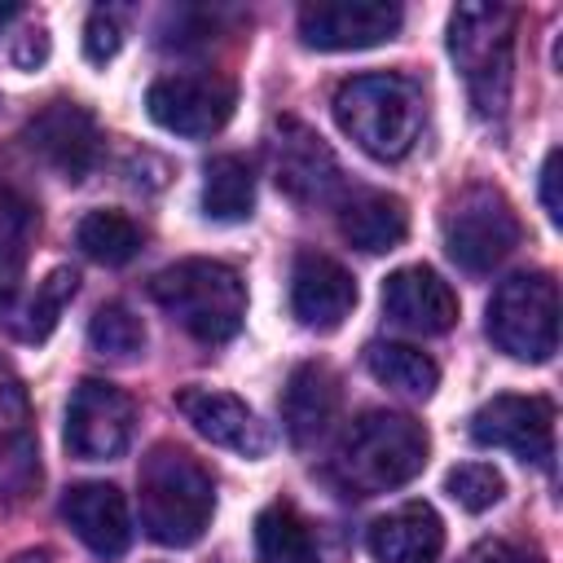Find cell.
<instances>
[{"label":"cell","instance_id":"603a6c76","mask_svg":"<svg viewBox=\"0 0 563 563\" xmlns=\"http://www.w3.org/2000/svg\"><path fill=\"white\" fill-rule=\"evenodd\" d=\"M365 365H369V374H374L383 387H391V391H400V396H409V400H431L435 387H440L435 361H431L427 352L409 347V343H369Z\"/></svg>","mask_w":563,"mask_h":563},{"label":"cell","instance_id":"d6986e66","mask_svg":"<svg viewBox=\"0 0 563 563\" xmlns=\"http://www.w3.org/2000/svg\"><path fill=\"white\" fill-rule=\"evenodd\" d=\"M339 418V378L321 361H303L290 369L282 391V427L295 449H312Z\"/></svg>","mask_w":563,"mask_h":563},{"label":"cell","instance_id":"3957f363","mask_svg":"<svg viewBox=\"0 0 563 563\" xmlns=\"http://www.w3.org/2000/svg\"><path fill=\"white\" fill-rule=\"evenodd\" d=\"M449 57L479 119H501L515 84V13L506 4H457L449 13Z\"/></svg>","mask_w":563,"mask_h":563},{"label":"cell","instance_id":"7c38bea8","mask_svg":"<svg viewBox=\"0 0 563 563\" xmlns=\"http://www.w3.org/2000/svg\"><path fill=\"white\" fill-rule=\"evenodd\" d=\"M268 163H273L277 189L295 202H325L343 185V167H339L334 150L299 119H277L273 123Z\"/></svg>","mask_w":563,"mask_h":563},{"label":"cell","instance_id":"f1b7e54d","mask_svg":"<svg viewBox=\"0 0 563 563\" xmlns=\"http://www.w3.org/2000/svg\"><path fill=\"white\" fill-rule=\"evenodd\" d=\"M444 493H449L462 510L484 515L488 506H497V501H501L506 479H501V471H497V466H488V462H462V466H453V471L444 475Z\"/></svg>","mask_w":563,"mask_h":563},{"label":"cell","instance_id":"d6a6232c","mask_svg":"<svg viewBox=\"0 0 563 563\" xmlns=\"http://www.w3.org/2000/svg\"><path fill=\"white\" fill-rule=\"evenodd\" d=\"M9 563H53V554H48V550H22V554H13Z\"/></svg>","mask_w":563,"mask_h":563},{"label":"cell","instance_id":"f546056e","mask_svg":"<svg viewBox=\"0 0 563 563\" xmlns=\"http://www.w3.org/2000/svg\"><path fill=\"white\" fill-rule=\"evenodd\" d=\"M119 48H123V26H119V18H114L110 9H92L88 22H84V57H88L92 66H106L110 57H119Z\"/></svg>","mask_w":563,"mask_h":563},{"label":"cell","instance_id":"8fae6325","mask_svg":"<svg viewBox=\"0 0 563 563\" xmlns=\"http://www.w3.org/2000/svg\"><path fill=\"white\" fill-rule=\"evenodd\" d=\"M400 4L387 0H317L299 9V40L317 53L374 48L400 35Z\"/></svg>","mask_w":563,"mask_h":563},{"label":"cell","instance_id":"e0dca14e","mask_svg":"<svg viewBox=\"0 0 563 563\" xmlns=\"http://www.w3.org/2000/svg\"><path fill=\"white\" fill-rule=\"evenodd\" d=\"M40 488V440L26 387L0 365V497L26 501Z\"/></svg>","mask_w":563,"mask_h":563},{"label":"cell","instance_id":"8992f818","mask_svg":"<svg viewBox=\"0 0 563 563\" xmlns=\"http://www.w3.org/2000/svg\"><path fill=\"white\" fill-rule=\"evenodd\" d=\"M484 330L510 361L545 365L559 352V286L550 273L506 277L484 312Z\"/></svg>","mask_w":563,"mask_h":563},{"label":"cell","instance_id":"ba28073f","mask_svg":"<svg viewBox=\"0 0 563 563\" xmlns=\"http://www.w3.org/2000/svg\"><path fill=\"white\" fill-rule=\"evenodd\" d=\"M132 427H136V409L128 391L106 378H84L66 400L62 440L79 462H110L128 453Z\"/></svg>","mask_w":563,"mask_h":563},{"label":"cell","instance_id":"4fadbf2b","mask_svg":"<svg viewBox=\"0 0 563 563\" xmlns=\"http://www.w3.org/2000/svg\"><path fill=\"white\" fill-rule=\"evenodd\" d=\"M176 409L180 418L211 444L242 453V457H264L273 449V431L255 418V409L220 387H180L176 391Z\"/></svg>","mask_w":563,"mask_h":563},{"label":"cell","instance_id":"7402d4cb","mask_svg":"<svg viewBox=\"0 0 563 563\" xmlns=\"http://www.w3.org/2000/svg\"><path fill=\"white\" fill-rule=\"evenodd\" d=\"M255 211V176L238 154H216L202 167V216L216 224H238Z\"/></svg>","mask_w":563,"mask_h":563},{"label":"cell","instance_id":"d4e9b609","mask_svg":"<svg viewBox=\"0 0 563 563\" xmlns=\"http://www.w3.org/2000/svg\"><path fill=\"white\" fill-rule=\"evenodd\" d=\"M75 242L88 260H97L106 268H119L141 251V229L123 211H88L75 229Z\"/></svg>","mask_w":563,"mask_h":563},{"label":"cell","instance_id":"52a82bcc","mask_svg":"<svg viewBox=\"0 0 563 563\" xmlns=\"http://www.w3.org/2000/svg\"><path fill=\"white\" fill-rule=\"evenodd\" d=\"M519 216L493 185H471L444 216V251L462 273H493L519 246Z\"/></svg>","mask_w":563,"mask_h":563},{"label":"cell","instance_id":"ac0fdd59","mask_svg":"<svg viewBox=\"0 0 563 563\" xmlns=\"http://www.w3.org/2000/svg\"><path fill=\"white\" fill-rule=\"evenodd\" d=\"M62 519L70 523V532L101 559H114L128 550L132 541V515H128V497L114 484L88 479L66 488L62 497Z\"/></svg>","mask_w":563,"mask_h":563},{"label":"cell","instance_id":"83f0119b","mask_svg":"<svg viewBox=\"0 0 563 563\" xmlns=\"http://www.w3.org/2000/svg\"><path fill=\"white\" fill-rule=\"evenodd\" d=\"M75 290H79V273H75V268H53V273H48L40 286H35V295H31V303H26L22 339L44 343V339L53 334L57 317L66 312V303L75 299Z\"/></svg>","mask_w":563,"mask_h":563},{"label":"cell","instance_id":"5bb4252c","mask_svg":"<svg viewBox=\"0 0 563 563\" xmlns=\"http://www.w3.org/2000/svg\"><path fill=\"white\" fill-rule=\"evenodd\" d=\"M26 145L62 176V180H84L92 167H97V154H101V132H97V119L75 106V101H53L44 106L31 123H26Z\"/></svg>","mask_w":563,"mask_h":563},{"label":"cell","instance_id":"9c48e42d","mask_svg":"<svg viewBox=\"0 0 563 563\" xmlns=\"http://www.w3.org/2000/svg\"><path fill=\"white\" fill-rule=\"evenodd\" d=\"M238 106V88L224 75H194V70H176L150 84L145 92V110L163 132L176 136H211L229 123Z\"/></svg>","mask_w":563,"mask_h":563},{"label":"cell","instance_id":"484cf974","mask_svg":"<svg viewBox=\"0 0 563 563\" xmlns=\"http://www.w3.org/2000/svg\"><path fill=\"white\" fill-rule=\"evenodd\" d=\"M31 233H35L31 202L18 198V194H0V312H4V303L13 299V290L22 282Z\"/></svg>","mask_w":563,"mask_h":563},{"label":"cell","instance_id":"cb8c5ba5","mask_svg":"<svg viewBox=\"0 0 563 563\" xmlns=\"http://www.w3.org/2000/svg\"><path fill=\"white\" fill-rule=\"evenodd\" d=\"M255 554L260 563H317L312 532L290 501H273L255 515Z\"/></svg>","mask_w":563,"mask_h":563},{"label":"cell","instance_id":"4316f807","mask_svg":"<svg viewBox=\"0 0 563 563\" xmlns=\"http://www.w3.org/2000/svg\"><path fill=\"white\" fill-rule=\"evenodd\" d=\"M88 343H92V352H101V356H110V361H136V356L145 352V321H141L128 303L110 299V303H101V308L92 312V321H88Z\"/></svg>","mask_w":563,"mask_h":563},{"label":"cell","instance_id":"6da1fadb","mask_svg":"<svg viewBox=\"0 0 563 563\" xmlns=\"http://www.w3.org/2000/svg\"><path fill=\"white\" fill-rule=\"evenodd\" d=\"M427 453H431V435L418 418L396 409H369L343 431L330 475L347 497H378L418 479Z\"/></svg>","mask_w":563,"mask_h":563},{"label":"cell","instance_id":"30bf717a","mask_svg":"<svg viewBox=\"0 0 563 563\" xmlns=\"http://www.w3.org/2000/svg\"><path fill=\"white\" fill-rule=\"evenodd\" d=\"M471 440L484 449H506L545 471L554 462V405L545 396L501 391L471 413Z\"/></svg>","mask_w":563,"mask_h":563},{"label":"cell","instance_id":"277c9868","mask_svg":"<svg viewBox=\"0 0 563 563\" xmlns=\"http://www.w3.org/2000/svg\"><path fill=\"white\" fill-rule=\"evenodd\" d=\"M330 106H334V123L343 128V136H352L356 150H365L378 163L405 158L422 128V101L413 84L391 70L343 79Z\"/></svg>","mask_w":563,"mask_h":563},{"label":"cell","instance_id":"1f68e13d","mask_svg":"<svg viewBox=\"0 0 563 563\" xmlns=\"http://www.w3.org/2000/svg\"><path fill=\"white\" fill-rule=\"evenodd\" d=\"M541 207H545L550 224L563 220V207H559V150H550L545 163H541Z\"/></svg>","mask_w":563,"mask_h":563},{"label":"cell","instance_id":"ffe728a7","mask_svg":"<svg viewBox=\"0 0 563 563\" xmlns=\"http://www.w3.org/2000/svg\"><path fill=\"white\" fill-rule=\"evenodd\" d=\"M365 545L374 563H435L444 550V523L427 501H405L369 523Z\"/></svg>","mask_w":563,"mask_h":563},{"label":"cell","instance_id":"5b68a950","mask_svg":"<svg viewBox=\"0 0 563 563\" xmlns=\"http://www.w3.org/2000/svg\"><path fill=\"white\" fill-rule=\"evenodd\" d=\"M150 295L198 343H229L246 321V282L220 260H176L150 277Z\"/></svg>","mask_w":563,"mask_h":563},{"label":"cell","instance_id":"2e32d148","mask_svg":"<svg viewBox=\"0 0 563 563\" xmlns=\"http://www.w3.org/2000/svg\"><path fill=\"white\" fill-rule=\"evenodd\" d=\"M383 312L409 334H444L457 325V295L435 268L405 264L383 282Z\"/></svg>","mask_w":563,"mask_h":563},{"label":"cell","instance_id":"836d02e7","mask_svg":"<svg viewBox=\"0 0 563 563\" xmlns=\"http://www.w3.org/2000/svg\"><path fill=\"white\" fill-rule=\"evenodd\" d=\"M13 18H22V9L18 4H0V26H9Z\"/></svg>","mask_w":563,"mask_h":563},{"label":"cell","instance_id":"9a60e30c","mask_svg":"<svg viewBox=\"0 0 563 563\" xmlns=\"http://www.w3.org/2000/svg\"><path fill=\"white\" fill-rule=\"evenodd\" d=\"M356 308V277L330 260V255H317V251H303L295 255V268H290V312L299 325L308 330H339Z\"/></svg>","mask_w":563,"mask_h":563},{"label":"cell","instance_id":"7a4b0ae2","mask_svg":"<svg viewBox=\"0 0 563 563\" xmlns=\"http://www.w3.org/2000/svg\"><path fill=\"white\" fill-rule=\"evenodd\" d=\"M141 528L150 541L185 550L194 545L216 510L211 475L180 444H154L141 462Z\"/></svg>","mask_w":563,"mask_h":563},{"label":"cell","instance_id":"4dcf8cb0","mask_svg":"<svg viewBox=\"0 0 563 563\" xmlns=\"http://www.w3.org/2000/svg\"><path fill=\"white\" fill-rule=\"evenodd\" d=\"M466 563H541V554L523 550V545H510V541H484L466 554Z\"/></svg>","mask_w":563,"mask_h":563},{"label":"cell","instance_id":"44dd1931","mask_svg":"<svg viewBox=\"0 0 563 563\" xmlns=\"http://www.w3.org/2000/svg\"><path fill=\"white\" fill-rule=\"evenodd\" d=\"M339 233L365 251V255H383V251H396L409 233V211L396 194H378V189H365V194H352L343 207H339Z\"/></svg>","mask_w":563,"mask_h":563}]
</instances>
